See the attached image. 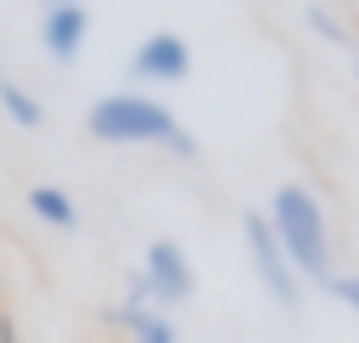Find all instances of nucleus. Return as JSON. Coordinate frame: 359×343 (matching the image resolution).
<instances>
[{
	"instance_id": "obj_1",
	"label": "nucleus",
	"mask_w": 359,
	"mask_h": 343,
	"mask_svg": "<svg viewBox=\"0 0 359 343\" xmlns=\"http://www.w3.org/2000/svg\"><path fill=\"white\" fill-rule=\"evenodd\" d=\"M84 129L101 146H163L174 157H196L185 124L168 112V101H157L146 90H107L101 101H90Z\"/></svg>"
},
{
	"instance_id": "obj_2",
	"label": "nucleus",
	"mask_w": 359,
	"mask_h": 343,
	"mask_svg": "<svg viewBox=\"0 0 359 343\" xmlns=\"http://www.w3.org/2000/svg\"><path fill=\"white\" fill-rule=\"evenodd\" d=\"M264 219H269V231H275V242H280V253H286V264L297 276H309V281H325L331 276V225H325L320 197L303 180L275 186Z\"/></svg>"
},
{
	"instance_id": "obj_3",
	"label": "nucleus",
	"mask_w": 359,
	"mask_h": 343,
	"mask_svg": "<svg viewBox=\"0 0 359 343\" xmlns=\"http://www.w3.org/2000/svg\"><path fill=\"white\" fill-rule=\"evenodd\" d=\"M241 242H247V259H252V270H258L264 292H269L280 309H297V304H303L297 270L286 264V253H280V242H275V231H269V219H264V214H241Z\"/></svg>"
},
{
	"instance_id": "obj_4",
	"label": "nucleus",
	"mask_w": 359,
	"mask_h": 343,
	"mask_svg": "<svg viewBox=\"0 0 359 343\" xmlns=\"http://www.w3.org/2000/svg\"><path fill=\"white\" fill-rule=\"evenodd\" d=\"M185 73H191V45H185V34H174V28L146 34V39L135 45V56H129V79H135V84H180Z\"/></svg>"
},
{
	"instance_id": "obj_5",
	"label": "nucleus",
	"mask_w": 359,
	"mask_h": 343,
	"mask_svg": "<svg viewBox=\"0 0 359 343\" xmlns=\"http://www.w3.org/2000/svg\"><path fill=\"white\" fill-rule=\"evenodd\" d=\"M140 276H146V287H151V304L157 309H168V304H185L191 292H196V276H191V259H185V247L180 242H146V259H140Z\"/></svg>"
},
{
	"instance_id": "obj_6",
	"label": "nucleus",
	"mask_w": 359,
	"mask_h": 343,
	"mask_svg": "<svg viewBox=\"0 0 359 343\" xmlns=\"http://www.w3.org/2000/svg\"><path fill=\"white\" fill-rule=\"evenodd\" d=\"M84 39H90V6L67 0V6H45L39 11V45L50 62H79L84 56Z\"/></svg>"
},
{
	"instance_id": "obj_7",
	"label": "nucleus",
	"mask_w": 359,
	"mask_h": 343,
	"mask_svg": "<svg viewBox=\"0 0 359 343\" xmlns=\"http://www.w3.org/2000/svg\"><path fill=\"white\" fill-rule=\"evenodd\" d=\"M28 214L39 219V225H50V231H79V202L62 191V186H28Z\"/></svg>"
},
{
	"instance_id": "obj_8",
	"label": "nucleus",
	"mask_w": 359,
	"mask_h": 343,
	"mask_svg": "<svg viewBox=\"0 0 359 343\" xmlns=\"http://www.w3.org/2000/svg\"><path fill=\"white\" fill-rule=\"evenodd\" d=\"M118 321H123L129 343H180L168 309H157V304H140V309H123V304H118Z\"/></svg>"
},
{
	"instance_id": "obj_9",
	"label": "nucleus",
	"mask_w": 359,
	"mask_h": 343,
	"mask_svg": "<svg viewBox=\"0 0 359 343\" xmlns=\"http://www.w3.org/2000/svg\"><path fill=\"white\" fill-rule=\"evenodd\" d=\"M0 112H6L11 124H22V129H39V124H45V101H39L28 84H17L6 67H0Z\"/></svg>"
},
{
	"instance_id": "obj_10",
	"label": "nucleus",
	"mask_w": 359,
	"mask_h": 343,
	"mask_svg": "<svg viewBox=\"0 0 359 343\" xmlns=\"http://www.w3.org/2000/svg\"><path fill=\"white\" fill-rule=\"evenodd\" d=\"M320 287H325V292H331L337 304H348V309H359V276H337V270H331V276H325Z\"/></svg>"
},
{
	"instance_id": "obj_11",
	"label": "nucleus",
	"mask_w": 359,
	"mask_h": 343,
	"mask_svg": "<svg viewBox=\"0 0 359 343\" xmlns=\"http://www.w3.org/2000/svg\"><path fill=\"white\" fill-rule=\"evenodd\" d=\"M309 28H314V34H325V39H337V45H342V28H337V22H331V17H325V11H320V6H309Z\"/></svg>"
},
{
	"instance_id": "obj_12",
	"label": "nucleus",
	"mask_w": 359,
	"mask_h": 343,
	"mask_svg": "<svg viewBox=\"0 0 359 343\" xmlns=\"http://www.w3.org/2000/svg\"><path fill=\"white\" fill-rule=\"evenodd\" d=\"M0 343H22V337H17V326H11L6 315H0Z\"/></svg>"
},
{
	"instance_id": "obj_13",
	"label": "nucleus",
	"mask_w": 359,
	"mask_h": 343,
	"mask_svg": "<svg viewBox=\"0 0 359 343\" xmlns=\"http://www.w3.org/2000/svg\"><path fill=\"white\" fill-rule=\"evenodd\" d=\"M45 6H67V0H45ZM79 6H84V0H79Z\"/></svg>"
}]
</instances>
